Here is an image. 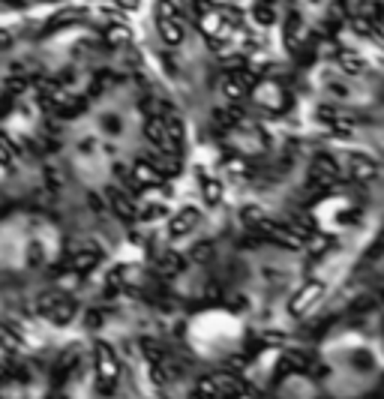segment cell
Listing matches in <instances>:
<instances>
[{"mask_svg":"<svg viewBox=\"0 0 384 399\" xmlns=\"http://www.w3.org/2000/svg\"><path fill=\"white\" fill-rule=\"evenodd\" d=\"M210 253H214V246H210V244H199V246L192 249L195 261H207V258H210Z\"/></svg>","mask_w":384,"mask_h":399,"instance_id":"obj_20","label":"cell"},{"mask_svg":"<svg viewBox=\"0 0 384 399\" xmlns=\"http://www.w3.org/2000/svg\"><path fill=\"white\" fill-rule=\"evenodd\" d=\"M336 69H340V73H346L348 78H355V75L363 73L366 64H363V57H360V54L348 51V49H340V51H336Z\"/></svg>","mask_w":384,"mask_h":399,"instance_id":"obj_13","label":"cell"},{"mask_svg":"<svg viewBox=\"0 0 384 399\" xmlns=\"http://www.w3.org/2000/svg\"><path fill=\"white\" fill-rule=\"evenodd\" d=\"M321 297H324V285H321L318 279H316V283H303V285L292 294V300H288V312H292L294 318H303L309 309L318 307Z\"/></svg>","mask_w":384,"mask_h":399,"instance_id":"obj_4","label":"cell"},{"mask_svg":"<svg viewBox=\"0 0 384 399\" xmlns=\"http://www.w3.org/2000/svg\"><path fill=\"white\" fill-rule=\"evenodd\" d=\"M253 18H255V25L270 27L273 21H277V6H273V0H255L253 3Z\"/></svg>","mask_w":384,"mask_h":399,"instance_id":"obj_15","label":"cell"},{"mask_svg":"<svg viewBox=\"0 0 384 399\" xmlns=\"http://www.w3.org/2000/svg\"><path fill=\"white\" fill-rule=\"evenodd\" d=\"M127 39H129V30L127 27H108V42H112V45H123V42H127Z\"/></svg>","mask_w":384,"mask_h":399,"instance_id":"obj_19","label":"cell"},{"mask_svg":"<svg viewBox=\"0 0 384 399\" xmlns=\"http://www.w3.org/2000/svg\"><path fill=\"white\" fill-rule=\"evenodd\" d=\"M15 156H18V144L6 132H0V166H12Z\"/></svg>","mask_w":384,"mask_h":399,"instance_id":"obj_18","label":"cell"},{"mask_svg":"<svg viewBox=\"0 0 384 399\" xmlns=\"http://www.w3.org/2000/svg\"><path fill=\"white\" fill-rule=\"evenodd\" d=\"M199 222H201V214L195 207H183L180 214L171 216V222H168V234L171 237H186L192 229H199Z\"/></svg>","mask_w":384,"mask_h":399,"instance_id":"obj_10","label":"cell"},{"mask_svg":"<svg viewBox=\"0 0 384 399\" xmlns=\"http://www.w3.org/2000/svg\"><path fill=\"white\" fill-rule=\"evenodd\" d=\"M156 270H159L162 276H177V273L183 270V258H180V253H175V249H168V253H162L156 258Z\"/></svg>","mask_w":384,"mask_h":399,"instance_id":"obj_14","label":"cell"},{"mask_svg":"<svg viewBox=\"0 0 384 399\" xmlns=\"http://www.w3.org/2000/svg\"><path fill=\"white\" fill-rule=\"evenodd\" d=\"M324 361L331 375L355 378V385H351L355 390H366L384 370L379 348L372 342L360 339V336H340V339H333L324 351Z\"/></svg>","mask_w":384,"mask_h":399,"instance_id":"obj_1","label":"cell"},{"mask_svg":"<svg viewBox=\"0 0 384 399\" xmlns=\"http://www.w3.org/2000/svg\"><path fill=\"white\" fill-rule=\"evenodd\" d=\"M99 322H103V316H99V312H88V324L90 327H99Z\"/></svg>","mask_w":384,"mask_h":399,"instance_id":"obj_23","label":"cell"},{"mask_svg":"<svg viewBox=\"0 0 384 399\" xmlns=\"http://www.w3.org/2000/svg\"><path fill=\"white\" fill-rule=\"evenodd\" d=\"M108 201H112L114 214L123 219H136V198H132V190H108Z\"/></svg>","mask_w":384,"mask_h":399,"instance_id":"obj_12","label":"cell"},{"mask_svg":"<svg viewBox=\"0 0 384 399\" xmlns=\"http://www.w3.org/2000/svg\"><path fill=\"white\" fill-rule=\"evenodd\" d=\"M156 27H159V36L162 42L171 45V49H177L180 42H183V21H180V15H156Z\"/></svg>","mask_w":384,"mask_h":399,"instance_id":"obj_8","label":"cell"},{"mask_svg":"<svg viewBox=\"0 0 384 399\" xmlns=\"http://www.w3.org/2000/svg\"><path fill=\"white\" fill-rule=\"evenodd\" d=\"M103 261V253H99L97 246H78L73 255H69V261H66V268L73 270V273H90L97 264Z\"/></svg>","mask_w":384,"mask_h":399,"instance_id":"obj_9","label":"cell"},{"mask_svg":"<svg viewBox=\"0 0 384 399\" xmlns=\"http://www.w3.org/2000/svg\"><path fill=\"white\" fill-rule=\"evenodd\" d=\"M348 175L355 183H370L379 175V162L370 153H351L348 156Z\"/></svg>","mask_w":384,"mask_h":399,"instance_id":"obj_7","label":"cell"},{"mask_svg":"<svg viewBox=\"0 0 384 399\" xmlns=\"http://www.w3.org/2000/svg\"><path fill=\"white\" fill-rule=\"evenodd\" d=\"M201 192H205V201L210 207H216L219 201L225 198V190H222V183L219 181H214V177H205V181H201Z\"/></svg>","mask_w":384,"mask_h":399,"instance_id":"obj_16","label":"cell"},{"mask_svg":"<svg viewBox=\"0 0 384 399\" xmlns=\"http://www.w3.org/2000/svg\"><path fill=\"white\" fill-rule=\"evenodd\" d=\"M10 42H12V34L10 30H0V49H6Z\"/></svg>","mask_w":384,"mask_h":399,"instance_id":"obj_22","label":"cell"},{"mask_svg":"<svg viewBox=\"0 0 384 399\" xmlns=\"http://www.w3.org/2000/svg\"><path fill=\"white\" fill-rule=\"evenodd\" d=\"M168 214V207L162 201H147V205H138L136 219H144V222H153V219H162Z\"/></svg>","mask_w":384,"mask_h":399,"instance_id":"obj_17","label":"cell"},{"mask_svg":"<svg viewBox=\"0 0 384 399\" xmlns=\"http://www.w3.org/2000/svg\"><path fill=\"white\" fill-rule=\"evenodd\" d=\"M253 99L261 108H268V112H282L285 103H288V93L277 81H255L253 84Z\"/></svg>","mask_w":384,"mask_h":399,"instance_id":"obj_5","label":"cell"},{"mask_svg":"<svg viewBox=\"0 0 384 399\" xmlns=\"http://www.w3.org/2000/svg\"><path fill=\"white\" fill-rule=\"evenodd\" d=\"M336 181H340V162H336L331 153H318L309 166V183L327 190V186H333Z\"/></svg>","mask_w":384,"mask_h":399,"instance_id":"obj_6","label":"cell"},{"mask_svg":"<svg viewBox=\"0 0 384 399\" xmlns=\"http://www.w3.org/2000/svg\"><path fill=\"white\" fill-rule=\"evenodd\" d=\"M117 6H120V10H136L138 6V0H114Z\"/></svg>","mask_w":384,"mask_h":399,"instance_id":"obj_21","label":"cell"},{"mask_svg":"<svg viewBox=\"0 0 384 399\" xmlns=\"http://www.w3.org/2000/svg\"><path fill=\"white\" fill-rule=\"evenodd\" d=\"M93 363H97V378L103 381V390H112L117 375H120V361H117L114 348L105 346V342H97V348H93Z\"/></svg>","mask_w":384,"mask_h":399,"instance_id":"obj_3","label":"cell"},{"mask_svg":"<svg viewBox=\"0 0 384 399\" xmlns=\"http://www.w3.org/2000/svg\"><path fill=\"white\" fill-rule=\"evenodd\" d=\"M36 309H39V316H45L51 324H69L75 318V300L73 297H66V294H60V292H49V294H42L39 297V303H36Z\"/></svg>","mask_w":384,"mask_h":399,"instance_id":"obj_2","label":"cell"},{"mask_svg":"<svg viewBox=\"0 0 384 399\" xmlns=\"http://www.w3.org/2000/svg\"><path fill=\"white\" fill-rule=\"evenodd\" d=\"M99 129H103L105 138H112V142H120V138L127 136V117L112 108V112H105L103 117H99Z\"/></svg>","mask_w":384,"mask_h":399,"instance_id":"obj_11","label":"cell"}]
</instances>
